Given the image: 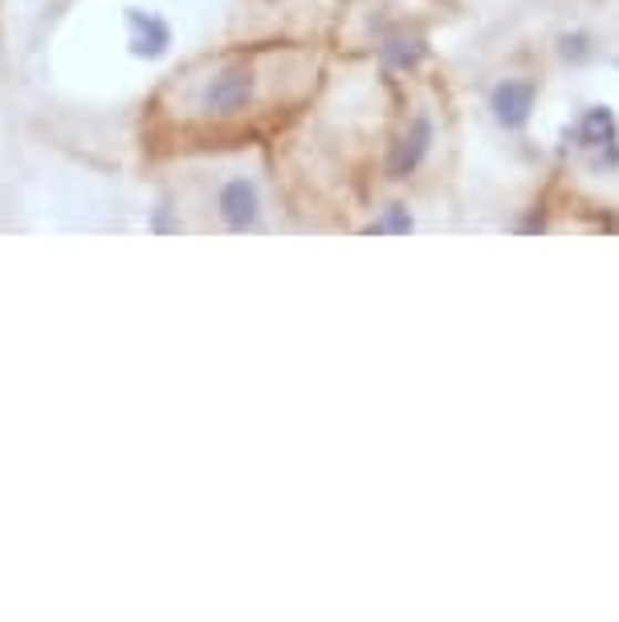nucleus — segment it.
<instances>
[{"instance_id":"nucleus-1","label":"nucleus","mask_w":619,"mask_h":622,"mask_svg":"<svg viewBox=\"0 0 619 622\" xmlns=\"http://www.w3.org/2000/svg\"><path fill=\"white\" fill-rule=\"evenodd\" d=\"M489 111L506 131L526 126V118H530V111H534V82H522V77L497 82L489 94Z\"/></svg>"},{"instance_id":"nucleus-2","label":"nucleus","mask_w":619,"mask_h":622,"mask_svg":"<svg viewBox=\"0 0 619 622\" xmlns=\"http://www.w3.org/2000/svg\"><path fill=\"white\" fill-rule=\"evenodd\" d=\"M249 99H254V74H249L245 65H233V70L216 74L213 82L204 86V106L213 114H233Z\"/></svg>"},{"instance_id":"nucleus-3","label":"nucleus","mask_w":619,"mask_h":622,"mask_svg":"<svg viewBox=\"0 0 619 622\" xmlns=\"http://www.w3.org/2000/svg\"><path fill=\"white\" fill-rule=\"evenodd\" d=\"M432 151V118L429 114H416L412 118V126L404 131V138L395 143V151H392V175L395 179H407V175L416 172L420 163H424V155Z\"/></svg>"},{"instance_id":"nucleus-4","label":"nucleus","mask_w":619,"mask_h":622,"mask_svg":"<svg viewBox=\"0 0 619 622\" xmlns=\"http://www.w3.org/2000/svg\"><path fill=\"white\" fill-rule=\"evenodd\" d=\"M220 216H225L228 228H237V232H245V228L257 225V212H261V199H257V187L249 184V179H228L225 187H220Z\"/></svg>"},{"instance_id":"nucleus-5","label":"nucleus","mask_w":619,"mask_h":622,"mask_svg":"<svg viewBox=\"0 0 619 622\" xmlns=\"http://www.w3.org/2000/svg\"><path fill=\"white\" fill-rule=\"evenodd\" d=\"M579 147H582V151H595L599 159H603V151H607V159L619 163L616 114L607 111V106H591V111L582 114V123H579Z\"/></svg>"},{"instance_id":"nucleus-6","label":"nucleus","mask_w":619,"mask_h":622,"mask_svg":"<svg viewBox=\"0 0 619 622\" xmlns=\"http://www.w3.org/2000/svg\"><path fill=\"white\" fill-rule=\"evenodd\" d=\"M127 25H131V53H135V58H159V53L172 45V29H167L159 17L127 9Z\"/></svg>"},{"instance_id":"nucleus-7","label":"nucleus","mask_w":619,"mask_h":622,"mask_svg":"<svg viewBox=\"0 0 619 622\" xmlns=\"http://www.w3.org/2000/svg\"><path fill=\"white\" fill-rule=\"evenodd\" d=\"M424 53H429L424 38H392L388 45H383V62L395 65V70H412Z\"/></svg>"},{"instance_id":"nucleus-8","label":"nucleus","mask_w":619,"mask_h":622,"mask_svg":"<svg viewBox=\"0 0 619 622\" xmlns=\"http://www.w3.org/2000/svg\"><path fill=\"white\" fill-rule=\"evenodd\" d=\"M367 232H412V216H407V208L392 204V208H388V216H383V220H375V225L367 228Z\"/></svg>"},{"instance_id":"nucleus-9","label":"nucleus","mask_w":619,"mask_h":622,"mask_svg":"<svg viewBox=\"0 0 619 622\" xmlns=\"http://www.w3.org/2000/svg\"><path fill=\"white\" fill-rule=\"evenodd\" d=\"M582 41H587V38H563V53H567V58H582V53H587V45H582Z\"/></svg>"}]
</instances>
